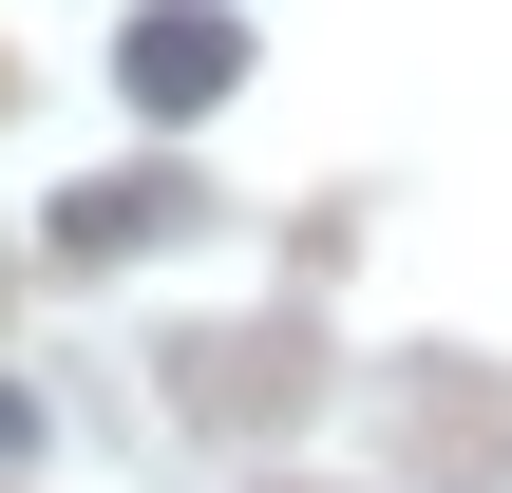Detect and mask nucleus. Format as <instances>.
<instances>
[{
	"mask_svg": "<svg viewBox=\"0 0 512 493\" xmlns=\"http://www.w3.org/2000/svg\"><path fill=\"white\" fill-rule=\"evenodd\" d=\"M114 76H133V114H209V95L247 76V19H209V0H152V19L114 38Z\"/></svg>",
	"mask_w": 512,
	"mask_h": 493,
	"instance_id": "nucleus-1",
	"label": "nucleus"
},
{
	"mask_svg": "<svg viewBox=\"0 0 512 493\" xmlns=\"http://www.w3.org/2000/svg\"><path fill=\"white\" fill-rule=\"evenodd\" d=\"M19 437H38V418H19V380H0V456H19Z\"/></svg>",
	"mask_w": 512,
	"mask_h": 493,
	"instance_id": "nucleus-2",
	"label": "nucleus"
}]
</instances>
